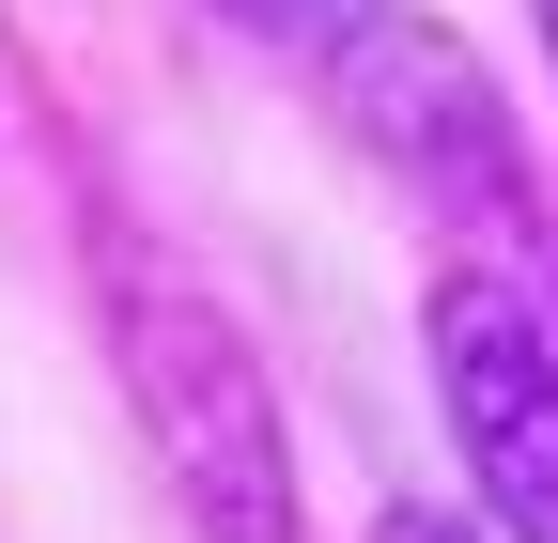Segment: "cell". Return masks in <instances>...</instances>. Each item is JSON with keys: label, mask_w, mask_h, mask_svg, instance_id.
<instances>
[{"label": "cell", "mask_w": 558, "mask_h": 543, "mask_svg": "<svg viewBox=\"0 0 558 543\" xmlns=\"http://www.w3.org/2000/svg\"><path fill=\"white\" fill-rule=\"evenodd\" d=\"M109 373L140 450L171 466V497L202 543H295V435H279V388L248 358V326L218 311V280H186L171 249H109Z\"/></svg>", "instance_id": "cell-1"}, {"label": "cell", "mask_w": 558, "mask_h": 543, "mask_svg": "<svg viewBox=\"0 0 558 543\" xmlns=\"http://www.w3.org/2000/svg\"><path fill=\"white\" fill-rule=\"evenodd\" d=\"M311 47V79L326 109L357 124V141L403 171V186H435V202H527V141H512V94L481 79V47L450 16H418V0H311L295 16Z\"/></svg>", "instance_id": "cell-2"}, {"label": "cell", "mask_w": 558, "mask_h": 543, "mask_svg": "<svg viewBox=\"0 0 558 543\" xmlns=\"http://www.w3.org/2000/svg\"><path fill=\"white\" fill-rule=\"evenodd\" d=\"M435 403L481 512L512 543H558V342L512 280H435Z\"/></svg>", "instance_id": "cell-3"}, {"label": "cell", "mask_w": 558, "mask_h": 543, "mask_svg": "<svg viewBox=\"0 0 558 543\" xmlns=\"http://www.w3.org/2000/svg\"><path fill=\"white\" fill-rule=\"evenodd\" d=\"M373 543H465V528H450V512H388Z\"/></svg>", "instance_id": "cell-4"}, {"label": "cell", "mask_w": 558, "mask_h": 543, "mask_svg": "<svg viewBox=\"0 0 558 543\" xmlns=\"http://www.w3.org/2000/svg\"><path fill=\"white\" fill-rule=\"evenodd\" d=\"M233 16H264V32H295V16H311V0H233Z\"/></svg>", "instance_id": "cell-5"}, {"label": "cell", "mask_w": 558, "mask_h": 543, "mask_svg": "<svg viewBox=\"0 0 558 543\" xmlns=\"http://www.w3.org/2000/svg\"><path fill=\"white\" fill-rule=\"evenodd\" d=\"M527 16H543V62H558V0H527Z\"/></svg>", "instance_id": "cell-6"}, {"label": "cell", "mask_w": 558, "mask_h": 543, "mask_svg": "<svg viewBox=\"0 0 558 543\" xmlns=\"http://www.w3.org/2000/svg\"><path fill=\"white\" fill-rule=\"evenodd\" d=\"M543 342H558V326H543Z\"/></svg>", "instance_id": "cell-7"}]
</instances>
